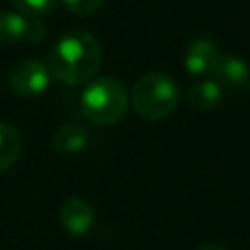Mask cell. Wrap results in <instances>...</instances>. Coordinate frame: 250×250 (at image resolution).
<instances>
[{"label": "cell", "mask_w": 250, "mask_h": 250, "mask_svg": "<svg viewBox=\"0 0 250 250\" xmlns=\"http://www.w3.org/2000/svg\"><path fill=\"white\" fill-rule=\"evenodd\" d=\"M47 66L64 84L88 82L102 66V45L88 31H68L51 49Z\"/></svg>", "instance_id": "1"}, {"label": "cell", "mask_w": 250, "mask_h": 250, "mask_svg": "<svg viewBox=\"0 0 250 250\" xmlns=\"http://www.w3.org/2000/svg\"><path fill=\"white\" fill-rule=\"evenodd\" d=\"M129 92L121 80L102 76L92 80L80 96V109L84 117L96 125H115L129 109Z\"/></svg>", "instance_id": "2"}, {"label": "cell", "mask_w": 250, "mask_h": 250, "mask_svg": "<svg viewBox=\"0 0 250 250\" xmlns=\"http://www.w3.org/2000/svg\"><path fill=\"white\" fill-rule=\"evenodd\" d=\"M180 102L178 84L162 72H148L141 76L131 92V104L139 117L146 121H160L168 117Z\"/></svg>", "instance_id": "3"}, {"label": "cell", "mask_w": 250, "mask_h": 250, "mask_svg": "<svg viewBox=\"0 0 250 250\" xmlns=\"http://www.w3.org/2000/svg\"><path fill=\"white\" fill-rule=\"evenodd\" d=\"M53 74L41 61H20L8 72V84L12 92L21 98H35L49 90Z\"/></svg>", "instance_id": "4"}, {"label": "cell", "mask_w": 250, "mask_h": 250, "mask_svg": "<svg viewBox=\"0 0 250 250\" xmlns=\"http://www.w3.org/2000/svg\"><path fill=\"white\" fill-rule=\"evenodd\" d=\"M47 29L35 18H29L21 12H2L0 14V43L14 45L20 41H43Z\"/></svg>", "instance_id": "5"}, {"label": "cell", "mask_w": 250, "mask_h": 250, "mask_svg": "<svg viewBox=\"0 0 250 250\" xmlns=\"http://www.w3.org/2000/svg\"><path fill=\"white\" fill-rule=\"evenodd\" d=\"M59 219L62 229L72 236L88 234L96 225V211L94 207L82 197H70L61 205Z\"/></svg>", "instance_id": "6"}, {"label": "cell", "mask_w": 250, "mask_h": 250, "mask_svg": "<svg viewBox=\"0 0 250 250\" xmlns=\"http://www.w3.org/2000/svg\"><path fill=\"white\" fill-rule=\"evenodd\" d=\"M213 78L227 92H242L250 84V64L236 55H219Z\"/></svg>", "instance_id": "7"}, {"label": "cell", "mask_w": 250, "mask_h": 250, "mask_svg": "<svg viewBox=\"0 0 250 250\" xmlns=\"http://www.w3.org/2000/svg\"><path fill=\"white\" fill-rule=\"evenodd\" d=\"M219 49L209 37H193L186 49L184 66L193 76H207L213 74V68L219 61Z\"/></svg>", "instance_id": "8"}, {"label": "cell", "mask_w": 250, "mask_h": 250, "mask_svg": "<svg viewBox=\"0 0 250 250\" xmlns=\"http://www.w3.org/2000/svg\"><path fill=\"white\" fill-rule=\"evenodd\" d=\"M223 96H225V90L215 78H203L188 88L186 102L199 111H211L221 104Z\"/></svg>", "instance_id": "9"}, {"label": "cell", "mask_w": 250, "mask_h": 250, "mask_svg": "<svg viewBox=\"0 0 250 250\" xmlns=\"http://www.w3.org/2000/svg\"><path fill=\"white\" fill-rule=\"evenodd\" d=\"M53 148L61 154H76L88 145V131L78 123H64L57 129L51 141Z\"/></svg>", "instance_id": "10"}, {"label": "cell", "mask_w": 250, "mask_h": 250, "mask_svg": "<svg viewBox=\"0 0 250 250\" xmlns=\"http://www.w3.org/2000/svg\"><path fill=\"white\" fill-rule=\"evenodd\" d=\"M21 152V135L12 123L0 121V174L10 170Z\"/></svg>", "instance_id": "11"}, {"label": "cell", "mask_w": 250, "mask_h": 250, "mask_svg": "<svg viewBox=\"0 0 250 250\" xmlns=\"http://www.w3.org/2000/svg\"><path fill=\"white\" fill-rule=\"evenodd\" d=\"M10 2L18 8V12L29 16V18L45 16V14H49V12L55 8V4H57V0H10Z\"/></svg>", "instance_id": "12"}, {"label": "cell", "mask_w": 250, "mask_h": 250, "mask_svg": "<svg viewBox=\"0 0 250 250\" xmlns=\"http://www.w3.org/2000/svg\"><path fill=\"white\" fill-rule=\"evenodd\" d=\"M62 2H64V6H66L70 12H74V14H78V16L94 14V12H98V10L102 8V4H104V0H62Z\"/></svg>", "instance_id": "13"}, {"label": "cell", "mask_w": 250, "mask_h": 250, "mask_svg": "<svg viewBox=\"0 0 250 250\" xmlns=\"http://www.w3.org/2000/svg\"><path fill=\"white\" fill-rule=\"evenodd\" d=\"M197 250H227V248L223 244H219V242H207V244L199 246Z\"/></svg>", "instance_id": "14"}]
</instances>
